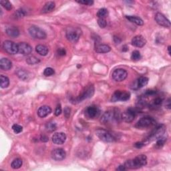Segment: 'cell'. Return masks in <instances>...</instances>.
Instances as JSON below:
<instances>
[{"instance_id":"1","label":"cell","mask_w":171,"mask_h":171,"mask_svg":"<svg viewBox=\"0 0 171 171\" xmlns=\"http://www.w3.org/2000/svg\"><path fill=\"white\" fill-rule=\"evenodd\" d=\"M122 120V114L118 109L106 112L102 115L100 122L102 124H109L111 122H119Z\"/></svg>"},{"instance_id":"2","label":"cell","mask_w":171,"mask_h":171,"mask_svg":"<svg viewBox=\"0 0 171 171\" xmlns=\"http://www.w3.org/2000/svg\"><path fill=\"white\" fill-rule=\"evenodd\" d=\"M147 164V157L144 154H140L134 159L128 160L124 163L126 169H137Z\"/></svg>"},{"instance_id":"3","label":"cell","mask_w":171,"mask_h":171,"mask_svg":"<svg viewBox=\"0 0 171 171\" xmlns=\"http://www.w3.org/2000/svg\"><path fill=\"white\" fill-rule=\"evenodd\" d=\"M66 38L72 43H76L79 40L82 35V30L78 27H68L66 29Z\"/></svg>"},{"instance_id":"4","label":"cell","mask_w":171,"mask_h":171,"mask_svg":"<svg viewBox=\"0 0 171 171\" xmlns=\"http://www.w3.org/2000/svg\"><path fill=\"white\" fill-rule=\"evenodd\" d=\"M155 124H156V121L151 116H146L140 119L136 124V127L140 129L147 128L153 126L155 125Z\"/></svg>"},{"instance_id":"5","label":"cell","mask_w":171,"mask_h":171,"mask_svg":"<svg viewBox=\"0 0 171 171\" xmlns=\"http://www.w3.org/2000/svg\"><path fill=\"white\" fill-rule=\"evenodd\" d=\"M96 134L101 141L106 142H112L115 141V137L109 131L104 129H98Z\"/></svg>"},{"instance_id":"6","label":"cell","mask_w":171,"mask_h":171,"mask_svg":"<svg viewBox=\"0 0 171 171\" xmlns=\"http://www.w3.org/2000/svg\"><path fill=\"white\" fill-rule=\"evenodd\" d=\"M28 31H29L30 36L33 38L38 39V40H43L47 37V34L44 31L41 29L40 28L35 26V25L31 26Z\"/></svg>"},{"instance_id":"7","label":"cell","mask_w":171,"mask_h":171,"mask_svg":"<svg viewBox=\"0 0 171 171\" xmlns=\"http://www.w3.org/2000/svg\"><path fill=\"white\" fill-rule=\"evenodd\" d=\"M94 94V87L93 85L88 86L86 88H85L84 90H83L82 94H80L78 97L77 98V101L78 102H82L86 99H88V98H92Z\"/></svg>"},{"instance_id":"8","label":"cell","mask_w":171,"mask_h":171,"mask_svg":"<svg viewBox=\"0 0 171 171\" xmlns=\"http://www.w3.org/2000/svg\"><path fill=\"white\" fill-rule=\"evenodd\" d=\"M130 93L129 92L121 91V90H116L114 93L112 97V102H117V101H127L130 99Z\"/></svg>"},{"instance_id":"9","label":"cell","mask_w":171,"mask_h":171,"mask_svg":"<svg viewBox=\"0 0 171 171\" xmlns=\"http://www.w3.org/2000/svg\"><path fill=\"white\" fill-rule=\"evenodd\" d=\"M3 48L7 54L14 55L18 53V46L14 41L6 40L3 43Z\"/></svg>"},{"instance_id":"10","label":"cell","mask_w":171,"mask_h":171,"mask_svg":"<svg viewBox=\"0 0 171 171\" xmlns=\"http://www.w3.org/2000/svg\"><path fill=\"white\" fill-rule=\"evenodd\" d=\"M100 110L98 106L95 105L89 106L85 110V116L88 118L93 119L98 117L100 115Z\"/></svg>"},{"instance_id":"11","label":"cell","mask_w":171,"mask_h":171,"mask_svg":"<svg viewBox=\"0 0 171 171\" xmlns=\"http://www.w3.org/2000/svg\"><path fill=\"white\" fill-rule=\"evenodd\" d=\"M136 113V110L134 108H128L122 114V120L126 122H131L135 118Z\"/></svg>"},{"instance_id":"12","label":"cell","mask_w":171,"mask_h":171,"mask_svg":"<svg viewBox=\"0 0 171 171\" xmlns=\"http://www.w3.org/2000/svg\"><path fill=\"white\" fill-rule=\"evenodd\" d=\"M112 76L116 82H122L128 76V72L124 69L118 68L112 72Z\"/></svg>"},{"instance_id":"13","label":"cell","mask_w":171,"mask_h":171,"mask_svg":"<svg viewBox=\"0 0 171 171\" xmlns=\"http://www.w3.org/2000/svg\"><path fill=\"white\" fill-rule=\"evenodd\" d=\"M165 133V127L164 125H159L157 126L152 131V133L150 134L149 137V140H157L160 137L164 135Z\"/></svg>"},{"instance_id":"14","label":"cell","mask_w":171,"mask_h":171,"mask_svg":"<svg viewBox=\"0 0 171 171\" xmlns=\"http://www.w3.org/2000/svg\"><path fill=\"white\" fill-rule=\"evenodd\" d=\"M51 157L56 161H62L66 157V152L62 149H56L52 151Z\"/></svg>"},{"instance_id":"15","label":"cell","mask_w":171,"mask_h":171,"mask_svg":"<svg viewBox=\"0 0 171 171\" xmlns=\"http://www.w3.org/2000/svg\"><path fill=\"white\" fill-rule=\"evenodd\" d=\"M155 21L159 25H161L164 28H170V22L167 17L161 13H157L155 15Z\"/></svg>"},{"instance_id":"16","label":"cell","mask_w":171,"mask_h":171,"mask_svg":"<svg viewBox=\"0 0 171 171\" xmlns=\"http://www.w3.org/2000/svg\"><path fill=\"white\" fill-rule=\"evenodd\" d=\"M18 52L22 55H29L32 51V48L25 42H20L17 44Z\"/></svg>"},{"instance_id":"17","label":"cell","mask_w":171,"mask_h":171,"mask_svg":"<svg viewBox=\"0 0 171 171\" xmlns=\"http://www.w3.org/2000/svg\"><path fill=\"white\" fill-rule=\"evenodd\" d=\"M51 140L54 144L58 145L63 144L66 141V135L64 133H57L52 136Z\"/></svg>"},{"instance_id":"18","label":"cell","mask_w":171,"mask_h":171,"mask_svg":"<svg viewBox=\"0 0 171 171\" xmlns=\"http://www.w3.org/2000/svg\"><path fill=\"white\" fill-rule=\"evenodd\" d=\"M146 40L142 36H136L132 40V44L137 48H142L146 45Z\"/></svg>"},{"instance_id":"19","label":"cell","mask_w":171,"mask_h":171,"mask_svg":"<svg viewBox=\"0 0 171 171\" xmlns=\"http://www.w3.org/2000/svg\"><path fill=\"white\" fill-rule=\"evenodd\" d=\"M51 112V108L48 106H42L38 110V115L40 118H45L50 114Z\"/></svg>"},{"instance_id":"20","label":"cell","mask_w":171,"mask_h":171,"mask_svg":"<svg viewBox=\"0 0 171 171\" xmlns=\"http://www.w3.org/2000/svg\"><path fill=\"white\" fill-rule=\"evenodd\" d=\"M0 68L4 71L9 70L12 68V62L7 58H1L0 60Z\"/></svg>"},{"instance_id":"21","label":"cell","mask_w":171,"mask_h":171,"mask_svg":"<svg viewBox=\"0 0 171 171\" xmlns=\"http://www.w3.org/2000/svg\"><path fill=\"white\" fill-rule=\"evenodd\" d=\"M148 83H149V78H148L144 76L140 77L136 81L135 86H134V88H134L135 86L136 87V89L142 88L144 87L145 86H146Z\"/></svg>"},{"instance_id":"22","label":"cell","mask_w":171,"mask_h":171,"mask_svg":"<svg viewBox=\"0 0 171 171\" xmlns=\"http://www.w3.org/2000/svg\"><path fill=\"white\" fill-rule=\"evenodd\" d=\"M111 50V48L106 44H98L95 47V51L98 54L108 53Z\"/></svg>"},{"instance_id":"23","label":"cell","mask_w":171,"mask_h":171,"mask_svg":"<svg viewBox=\"0 0 171 171\" xmlns=\"http://www.w3.org/2000/svg\"><path fill=\"white\" fill-rule=\"evenodd\" d=\"M56 4L53 1H48L46 3L44 6H43L42 9H41V12L43 14H48L52 12L53 10L55 8Z\"/></svg>"},{"instance_id":"24","label":"cell","mask_w":171,"mask_h":171,"mask_svg":"<svg viewBox=\"0 0 171 171\" xmlns=\"http://www.w3.org/2000/svg\"><path fill=\"white\" fill-rule=\"evenodd\" d=\"M126 19L128 20L132 23H134L138 25H142L144 24V22L141 17L135 16V15H126Z\"/></svg>"},{"instance_id":"25","label":"cell","mask_w":171,"mask_h":171,"mask_svg":"<svg viewBox=\"0 0 171 171\" xmlns=\"http://www.w3.org/2000/svg\"><path fill=\"white\" fill-rule=\"evenodd\" d=\"M6 33L9 37L17 38L20 35V31L15 27H10L6 30Z\"/></svg>"},{"instance_id":"26","label":"cell","mask_w":171,"mask_h":171,"mask_svg":"<svg viewBox=\"0 0 171 171\" xmlns=\"http://www.w3.org/2000/svg\"><path fill=\"white\" fill-rule=\"evenodd\" d=\"M36 51L38 54L42 56H45L48 54V48L44 45L39 44L36 46Z\"/></svg>"},{"instance_id":"27","label":"cell","mask_w":171,"mask_h":171,"mask_svg":"<svg viewBox=\"0 0 171 171\" xmlns=\"http://www.w3.org/2000/svg\"><path fill=\"white\" fill-rule=\"evenodd\" d=\"M9 85V80L8 78L4 75H1L0 76V86L1 88H6Z\"/></svg>"},{"instance_id":"28","label":"cell","mask_w":171,"mask_h":171,"mask_svg":"<svg viewBox=\"0 0 171 171\" xmlns=\"http://www.w3.org/2000/svg\"><path fill=\"white\" fill-rule=\"evenodd\" d=\"M46 130H47L48 132L52 133V132L55 131L56 130L57 125L55 122L50 121L46 124Z\"/></svg>"},{"instance_id":"29","label":"cell","mask_w":171,"mask_h":171,"mask_svg":"<svg viewBox=\"0 0 171 171\" xmlns=\"http://www.w3.org/2000/svg\"><path fill=\"white\" fill-rule=\"evenodd\" d=\"M40 59L36 58L34 56H28L26 58V62L30 64V65H35V64H38V63H40Z\"/></svg>"},{"instance_id":"30","label":"cell","mask_w":171,"mask_h":171,"mask_svg":"<svg viewBox=\"0 0 171 171\" xmlns=\"http://www.w3.org/2000/svg\"><path fill=\"white\" fill-rule=\"evenodd\" d=\"M17 76L22 80H26L28 78V76H29V75H28V72L24 70L23 69L18 70L17 71Z\"/></svg>"},{"instance_id":"31","label":"cell","mask_w":171,"mask_h":171,"mask_svg":"<svg viewBox=\"0 0 171 171\" xmlns=\"http://www.w3.org/2000/svg\"><path fill=\"white\" fill-rule=\"evenodd\" d=\"M22 164H23V162L22 159H15L13 160V162H12L11 167L14 168V169H18V168H20L21 167H22Z\"/></svg>"},{"instance_id":"32","label":"cell","mask_w":171,"mask_h":171,"mask_svg":"<svg viewBox=\"0 0 171 171\" xmlns=\"http://www.w3.org/2000/svg\"><path fill=\"white\" fill-rule=\"evenodd\" d=\"M108 15V9L106 8L100 9L97 13V16L98 17V18L105 19Z\"/></svg>"},{"instance_id":"33","label":"cell","mask_w":171,"mask_h":171,"mask_svg":"<svg viewBox=\"0 0 171 171\" xmlns=\"http://www.w3.org/2000/svg\"><path fill=\"white\" fill-rule=\"evenodd\" d=\"M0 4H1V6H3L5 9L8 10V11H9V10H11L12 9V5L8 1H6V0H1V1H0Z\"/></svg>"},{"instance_id":"34","label":"cell","mask_w":171,"mask_h":171,"mask_svg":"<svg viewBox=\"0 0 171 171\" xmlns=\"http://www.w3.org/2000/svg\"><path fill=\"white\" fill-rule=\"evenodd\" d=\"M141 54L140 53V51L138 50L134 51L133 53H132L131 55V59L134 61H138L139 59H141Z\"/></svg>"},{"instance_id":"35","label":"cell","mask_w":171,"mask_h":171,"mask_svg":"<svg viewBox=\"0 0 171 171\" xmlns=\"http://www.w3.org/2000/svg\"><path fill=\"white\" fill-rule=\"evenodd\" d=\"M12 130H14V132L15 134H19L22 132L23 127L22 126L19 125V124H15L12 126Z\"/></svg>"},{"instance_id":"36","label":"cell","mask_w":171,"mask_h":171,"mask_svg":"<svg viewBox=\"0 0 171 171\" xmlns=\"http://www.w3.org/2000/svg\"><path fill=\"white\" fill-rule=\"evenodd\" d=\"M166 141H167V138H165V137H164V136H162L160 137L159 138H158L157 140L156 145H157V146H159V147H161V146H163V145L164 144Z\"/></svg>"},{"instance_id":"37","label":"cell","mask_w":171,"mask_h":171,"mask_svg":"<svg viewBox=\"0 0 171 171\" xmlns=\"http://www.w3.org/2000/svg\"><path fill=\"white\" fill-rule=\"evenodd\" d=\"M55 73V71L54 70L51 68H47L44 70V72H43V75L45 76H51Z\"/></svg>"},{"instance_id":"38","label":"cell","mask_w":171,"mask_h":171,"mask_svg":"<svg viewBox=\"0 0 171 171\" xmlns=\"http://www.w3.org/2000/svg\"><path fill=\"white\" fill-rule=\"evenodd\" d=\"M15 17H16L17 18H21V17H24L25 15H26V13H25V12L23 9H20L15 13Z\"/></svg>"},{"instance_id":"39","label":"cell","mask_w":171,"mask_h":171,"mask_svg":"<svg viewBox=\"0 0 171 171\" xmlns=\"http://www.w3.org/2000/svg\"><path fill=\"white\" fill-rule=\"evenodd\" d=\"M98 24L101 28H104L107 25V22H106V20L102 19V18H98Z\"/></svg>"},{"instance_id":"40","label":"cell","mask_w":171,"mask_h":171,"mask_svg":"<svg viewBox=\"0 0 171 171\" xmlns=\"http://www.w3.org/2000/svg\"><path fill=\"white\" fill-rule=\"evenodd\" d=\"M78 3L83 5H86V6H92L94 4V1L92 0H82V1H77Z\"/></svg>"},{"instance_id":"41","label":"cell","mask_w":171,"mask_h":171,"mask_svg":"<svg viewBox=\"0 0 171 171\" xmlns=\"http://www.w3.org/2000/svg\"><path fill=\"white\" fill-rule=\"evenodd\" d=\"M162 99L159 97H157L153 100V105L154 106H159L162 104Z\"/></svg>"},{"instance_id":"42","label":"cell","mask_w":171,"mask_h":171,"mask_svg":"<svg viewBox=\"0 0 171 171\" xmlns=\"http://www.w3.org/2000/svg\"><path fill=\"white\" fill-rule=\"evenodd\" d=\"M70 112L71 109L69 107L67 106V107L65 108V109H64V116H65L66 118H70Z\"/></svg>"},{"instance_id":"43","label":"cell","mask_w":171,"mask_h":171,"mask_svg":"<svg viewBox=\"0 0 171 171\" xmlns=\"http://www.w3.org/2000/svg\"><path fill=\"white\" fill-rule=\"evenodd\" d=\"M57 54H58V55L60 56H64L66 55V51L65 50V49L61 48H59L58 51H57Z\"/></svg>"},{"instance_id":"44","label":"cell","mask_w":171,"mask_h":171,"mask_svg":"<svg viewBox=\"0 0 171 171\" xmlns=\"http://www.w3.org/2000/svg\"><path fill=\"white\" fill-rule=\"evenodd\" d=\"M62 113V107H61V105L60 104H58L57 106V107L56 108V110H55V115L56 116H58L59 115H60Z\"/></svg>"},{"instance_id":"45","label":"cell","mask_w":171,"mask_h":171,"mask_svg":"<svg viewBox=\"0 0 171 171\" xmlns=\"http://www.w3.org/2000/svg\"><path fill=\"white\" fill-rule=\"evenodd\" d=\"M157 92L155 91V90H146V92H145V95L146 96H152V95H154L156 94Z\"/></svg>"},{"instance_id":"46","label":"cell","mask_w":171,"mask_h":171,"mask_svg":"<svg viewBox=\"0 0 171 171\" xmlns=\"http://www.w3.org/2000/svg\"><path fill=\"white\" fill-rule=\"evenodd\" d=\"M126 170V168L125 167L124 164L120 165L117 168H116V170H119V171H122V170Z\"/></svg>"},{"instance_id":"47","label":"cell","mask_w":171,"mask_h":171,"mask_svg":"<svg viewBox=\"0 0 171 171\" xmlns=\"http://www.w3.org/2000/svg\"><path fill=\"white\" fill-rule=\"evenodd\" d=\"M40 140H41V141H42V142H48L49 138H48V137H47L46 136L43 135L41 136Z\"/></svg>"},{"instance_id":"48","label":"cell","mask_w":171,"mask_h":171,"mask_svg":"<svg viewBox=\"0 0 171 171\" xmlns=\"http://www.w3.org/2000/svg\"><path fill=\"white\" fill-rule=\"evenodd\" d=\"M114 42L116 43H117V44H119L121 42V40L118 37H116V36H114Z\"/></svg>"},{"instance_id":"49","label":"cell","mask_w":171,"mask_h":171,"mask_svg":"<svg viewBox=\"0 0 171 171\" xmlns=\"http://www.w3.org/2000/svg\"><path fill=\"white\" fill-rule=\"evenodd\" d=\"M143 146H144V144L142 143V142H137V143L135 144V146L138 148V149H141Z\"/></svg>"},{"instance_id":"50","label":"cell","mask_w":171,"mask_h":171,"mask_svg":"<svg viewBox=\"0 0 171 171\" xmlns=\"http://www.w3.org/2000/svg\"><path fill=\"white\" fill-rule=\"evenodd\" d=\"M170 100L168 99V100L167 101V104H167V106H167V107L168 108V109H170Z\"/></svg>"},{"instance_id":"51","label":"cell","mask_w":171,"mask_h":171,"mask_svg":"<svg viewBox=\"0 0 171 171\" xmlns=\"http://www.w3.org/2000/svg\"><path fill=\"white\" fill-rule=\"evenodd\" d=\"M128 48L126 46H124L123 47H122V51H128Z\"/></svg>"},{"instance_id":"52","label":"cell","mask_w":171,"mask_h":171,"mask_svg":"<svg viewBox=\"0 0 171 171\" xmlns=\"http://www.w3.org/2000/svg\"><path fill=\"white\" fill-rule=\"evenodd\" d=\"M168 54H169V55H170L171 52H170V46L168 47Z\"/></svg>"}]
</instances>
